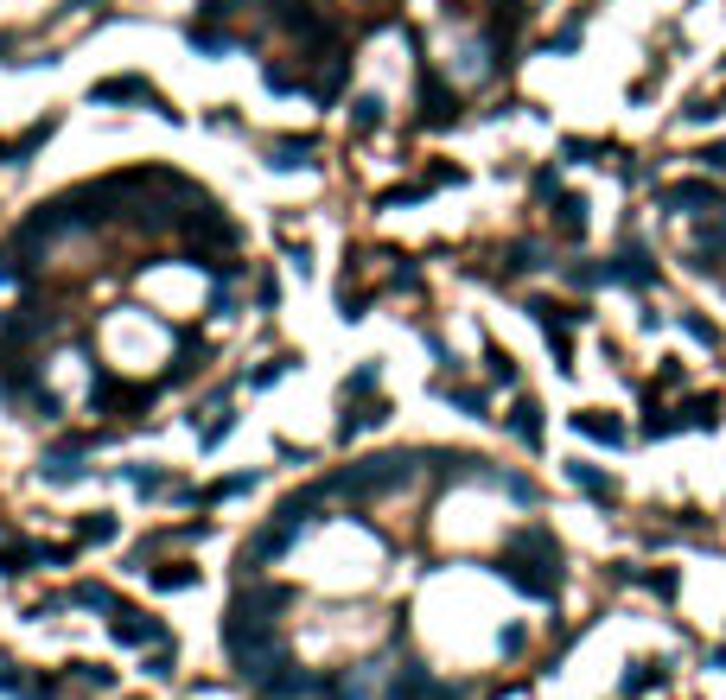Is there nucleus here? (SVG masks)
<instances>
[{
	"label": "nucleus",
	"mask_w": 726,
	"mask_h": 700,
	"mask_svg": "<svg viewBox=\"0 0 726 700\" xmlns=\"http://www.w3.org/2000/svg\"><path fill=\"white\" fill-rule=\"evenodd\" d=\"M160 586H166V592H172V586H192V567H166V573H160Z\"/></svg>",
	"instance_id": "obj_1"
}]
</instances>
